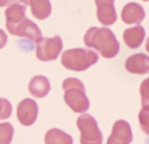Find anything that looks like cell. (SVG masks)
Instances as JSON below:
<instances>
[{
  "mask_svg": "<svg viewBox=\"0 0 149 144\" xmlns=\"http://www.w3.org/2000/svg\"><path fill=\"white\" fill-rule=\"evenodd\" d=\"M138 119H139V124L142 131L145 134L149 135V109L142 108L138 115Z\"/></svg>",
  "mask_w": 149,
  "mask_h": 144,
  "instance_id": "obj_18",
  "label": "cell"
},
{
  "mask_svg": "<svg viewBox=\"0 0 149 144\" xmlns=\"http://www.w3.org/2000/svg\"><path fill=\"white\" fill-rule=\"evenodd\" d=\"M63 49V42L59 36L42 38L36 43V55L41 61L48 62L56 60Z\"/></svg>",
  "mask_w": 149,
  "mask_h": 144,
  "instance_id": "obj_5",
  "label": "cell"
},
{
  "mask_svg": "<svg viewBox=\"0 0 149 144\" xmlns=\"http://www.w3.org/2000/svg\"><path fill=\"white\" fill-rule=\"evenodd\" d=\"M10 34L14 35V36L28 38V39L33 41L35 43H38L43 38L42 37V32L39 26L33 22H31V19H29L26 17L20 24H18L10 32Z\"/></svg>",
  "mask_w": 149,
  "mask_h": 144,
  "instance_id": "obj_9",
  "label": "cell"
},
{
  "mask_svg": "<svg viewBox=\"0 0 149 144\" xmlns=\"http://www.w3.org/2000/svg\"><path fill=\"white\" fill-rule=\"evenodd\" d=\"M143 1H149V0H143Z\"/></svg>",
  "mask_w": 149,
  "mask_h": 144,
  "instance_id": "obj_24",
  "label": "cell"
},
{
  "mask_svg": "<svg viewBox=\"0 0 149 144\" xmlns=\"http://www.w3.org/2000/svg\"><path fill=\"white\" fill-rule=\"evenodd\" d=\"M77 127L80 131L81 144H102V134L97 126V122L88 114H82L77 119Z\"/></svg>",
  "mask_w": 149,
  "mask_h": 144,
  "instance_id": "obj_4",
  "label": "cell"
},
{
  "mask_svg": "<svg viewBox=\"0 0 149 144\" xmlns=\"http://www.w3.org/2000/svg\"><path fill=\"white\" fill-rule=\"evenodd\" d=\"M98 55L90 49L75 48L65 51L61 57V63L66 69L84 71L97 62Z\"/></svg>",
  "mask_w": 149,
  "mask_h": 144,
  "instance_id": "obj_3",
  "label": "cell"
},
{
  "mask_svg": "<svg viewBox=\"0 0 149 144\" xmlns=\"http://www.w3.org/2000/svg\"><path fill=\"white\" fill-rule=\"evenodd\" d=\"M96 4V16L98 22L104 26H112L116 22L117 12L115 8V0H94Z\"/></svg>",
  "mask_w": 149,
  "mask_h": 144,
  "instance_id": "obj_8",
  "label": "cell"
},
{
  "mask_svg": "<svg viewBox=\"0 0 149 144\" xmlns=\"http://www.w3.org/2000/svg\"><path fill=\"white\" fill-rule=\"evenodd\" d=\"M64 101L75 113H85L89 109V99L85 93V87L79 79L69 77L63 81Z\"/></svg>",
  "mask_w": 149,
  "mask_h": 144,
  "instance_id": "obj_2",
  "label": "cell"
},
{
  "mask_svg": "<svg viewBox=\"0 0 149 144\" xmlns=\"http://www.w3.org/2000/svg\"><path fill=\"white\" fill-rule=\"evenodd\" d=\"M12 106L8 99H0V120H5L11 116Z\"/></svg>",
  "mask_w": 149,
  "mask_h": 144,
  "instance_id": "obj_20",
  "label": "cell"
},
{
  "mask_svg": "<svg viewBox=\"0 0 149 144\" xmlns=\"http://www.w3.org/2000/svg\"><path fill=\"white\" fill-rule=\"evenodd\" d=\"M123 39L125 44L131 49H137L141 46L145 39V30L142 26H138L129 28L124 32Z\"/></svg>",
  "mask_w": 149,
  "mask_h": 144,
  "instance_id": "obj_14",
  "label": "cell"
},
{
  "mask_svg": "<svg viewBox=\"0 0 149 144\" xmlns=\"http://www.w3.org/2000/svg\"><path fill=\"white\" fill-rule=\"evenodd\" d=\"M145 50L149 53V37L147 39V41H146V45H145Z\"/></svg>",
  "mask_w": 149,
  "mask_h": 144,
  "instance_id": "obj_23",
  "label": "cell"
},
{
  "mask_svg": "<svg viewBox=\"0 0 149 144\" xmlns=\"http://www.w3.org/2000/svg\"><path fill=\"white\" fill-rule=\"evenodd\" d=\"M51 85L49 79L43 75H37L33 77L29 83V91L33 97L38 99L45 97L49 93Z\"/></svg>",
  "mask_w": 149,
  "mask_h": 144,
  "instance_id": "obj_15",
  "label": "cell"
},
{
  "mask_svg": "<svg viewBox=\"0 0 149 144\" xmlns=\"http://www.w3.org/2000/svg\"><path fill=\"white\" fill-rule=\"evenodd\" d=\"M39 114V108L33 99H24L18 104L16 115L19 123L24 126H31L36 122Z\"/></svg>",
  "mask_w": 149,
  "mask_h": 144,
  "instance_id": "obj_6",
  "label": "cell"
},
{
  "mask_svg": "<svg viewBox=\"0 0 149 144\" xmlns=\"http://www.w3.org/2000/svg\"><path fill=\"white\" fill-rule=\"evenodd\" d=\"M19 0H0V7H5V6H11L13 4H17Z\"/></svg>",
  "mask_w": 149,
  "mask_h": 144,
  "instance_id": "obj_22",
  "label": "cell"
},
{
  "mask_svg": "<svg viewBox=\"0 0 149 144\" xmlns=\"http://www.w3.org/2000/svg\"><path fill=\"white\" fill-rule=\"evenodd\" d=\"M133 140L131 127L125 120H119L113 126L112 134L107 144H130Z\"/></svg>",
  "mask_w": 149,
  "mask_h": 144,
  "instance_id": "obj_7",
  "label": "cell"
},
{
  "mask_svg": "<svg viewBox=\"0 0 149 144\" xmlns=\"http://www.w3.org/2000/svg\"><path fill=\"white\" fill-rule=\"evenodd\" d=\"M122 20L127 24H140L145 17L143 6L136 2L127 3L122 9Z\"/></svg>",
  "mask_w": 149,
  "mask_h": 144,
  "instance_id": "obj_10",
  "label": "cell"
},
{
  "mask_svg": "<svg viewBox=\"0 0 149 144\" xmlns=\"http://www.w3.org/2000/svg\"><path fill=\"white\" fill-rule=\"evenodd\" d=\"M84 44L86 47L95 49L107 59H112L118 55L120 44L115 34L108 28L92 26L84 35Z\"/></svg>",
  "mask_w": 149,
  "mask_h": 144,
  "instance_id": "obj_1",
  "label": "cell"
},
{
  "mask_svg": "<svg viewBox=\"0 0 149 144\" xmlns=\"http://www.w3.org/2000/svg\"><path fill=\"white\" fill-rule=\"evenodd\" d=\"M7 43V35L3 30L0 29V49L4 47Z\"/></svg>",
  "mask_w": 149,
  "mask_h": 144,
  "instance_id": "obj_21",
  "label": "cell"
},
{
  "mask_svg": "<svg viewBox=\"0 0 149 144\" xmlns=\"http://www.w3.org/2000/svg\"><path fill=\"white\" fill-rule=\"evenodd\" d=\"M45 144H73V139L60 129H51L45 135Z\"/></svg>",
  "mask_w": 149,
  "mask_h": 144,
  "instance_id": "obj_16",
  "label": "cell"
},
{
  "mask_svg": "<svg viewBox=\"0 0 149 144\" xmlns=\"http://www.w3.org/2000/svg\"><path fill=\"white\" fill-rule=\"evenodd\" d=\"M19 2L31 6V14L37 19L43 20L51 15L52 5L50 0H19Z\"/></svg>",
  "mask_w": 149,
  "mask_h": 144,
  "instance_id": "obj_13",
  "label": "cell"
},
{
  "mask_svg": "<svg viewBox=\"0 0 149 144\" xmlns=\"http://www.w3.org/2000/svg\"><path fill=\"white\" fill-rule=\"evenodd\" d=\"M140 95H141L142 108L149 109V77L143 80L140 86Z\"/></svg>",
  "mask_w": 149,
  "mask_h": 144,
  "instance_id": "obj_19",
  "label": "cell"
},
{
  "mask_svg": "<svg viewBox=\"0 0 149 144\" xmlns=\"http://www.w3.org/2000/svg\"><path fill=\"white\" fill-rule=\"evenodd\" d=\"M126 70L132 74L149 73V56L143 53L132 55L126 60Z\"/></svg>",
  "mask_w": 149,
  "mask_h": 144,
  "instance_id": "obj_11",
  "label": "cell"
},
{
  "mask_svg": "<svg viewBox=\"0 0 149 144\" xmlns=\"http://www.w3.org/2000/svg\"><path fill=\"white\" fill-rule=\"evenodd\" d=\"M26 5H22V4H13V5L9 6L6 8L5 12V19H6V29H7L8 33H10L18 24L22 22L26 16Z\"/></svg>",
  "mask_w": 149,
  "mask_h": 144,
  "instance_id": "obj_12",
  "label": "cell"
},
{
  "mask_svg": "<svg viewBox=\"0 0 149 144\" xmlns=\"http://www.w3.org/2000/svg\"><path fill=\"white\" fill-rule=\"evenodd\" d=\"M13 127L10 123L0 124V144H10L13 138Z\"/></svg>",
  "mask_w": 149,
  "mask_h": 144,
  "instance_id": "obj_17",
  "label": "cell"
}]
</instances>
